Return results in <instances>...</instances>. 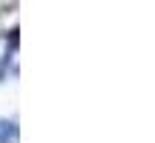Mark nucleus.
<instances>
[{"mask_svg":"<svg viewBox=\"0 0 155 143\" xmlns=\"http://www.w3.org/2000/svg\"><path fill=\"white\" fill-rule=\"evenodd\" d=\"M15 135H17V129H15V123H0V143H9L12 138H15Z\"/></svg>","mask_w":155,"mask_h":143,"instance_id":"f257e3e1","label":"nucleus"}]
</instances>
